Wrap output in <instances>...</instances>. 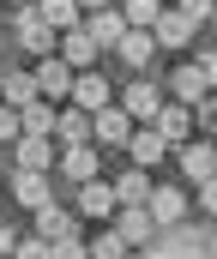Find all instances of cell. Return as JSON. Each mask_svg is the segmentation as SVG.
<instances>
[{
    "label": "cell",
    "mask_w": 217,
    "mask_h": 259,
    "mask_svg": "<svg viewBox=\"0 0 217 259\" xmlns=\"http://www.w3.org/2000/svg\"><path fill=\"white\" fill-rule=\"evenodd\" d=\"M151 127L163 133L169 145H187V139H193V103H181V97H169V103L157 109V121H151Z\"/></svg>",
    "instance_id": "cell-7"
},
{
    "label": "cell",
    "mask_w": 217,
    "mask_h": 259,
    "mask_svg": "<svg viewBox=\"0 0 217 259\" xmlns=\"http://www.w3.org/2000/svg\"><path fill=\"white\" fill-rule=\"evenodd\" d=\"M12 30H18V42H24L36 61H42V55H55V42H61V30H55L42 12H18V18H12Z\"/></svg>",
    "instance_id": "cell-4"
},
{
    "label": "cell",
    "mask_w": 217,
    "mask_h": 259,
    "mask_svg": "<svg viewBox=\"0 0 217 259\" xmlns=\"http://www.w3.org/2000/svg\"><path fill=\"white\" fill-rule=\"evenodd\" d=\"M36 12H42V18H49V24H55L61 36L84 24V6H78V0H36Z\"/></svg>",
    "instance_id": "cell-24"
},
{
    "label": "cell",
    "mask_w": 217,
    "mask_h": 259,
    "mask_svg": "<svg viewBox=\"0 0 217 259\" xmlns=\"http://www.w3.org/2000/svg\"><path fill=\"white\" fill-rule=\"evenodd\" d=\"M175 6H181L187 18H199V24H205V18H211V12H217V0H175Z\"/></svg>",
    "instance_id": "cell-32"
},
{
    "label": "cell",
    "mask_w": 217,
    "mask_h": 259,
    "mask_svg": "<svg viewBox=\"0 0 217 259\" xmlns=\"http://www.w3.org/2000/svg\"><path fill=\"white\" fill-rule=\"evenodd\" d=\"M84 30L97 36V49H121V36H127L133 24H127L121 6H97V12H84Z\"/></svg>",
    "instance_id": "cell-6"
},
{
    "label": "cell",
    "mask_w": 217,
    "mask_h": 259,
    "mask_svg": "<svg viewBox=\"0 0 217 259\" xmlns=\"http://www.w3.org/2000/svg\"><path fill=\"white\" fill-rule=\"evenodd\" d=\"M12 163H18V169H49V163H61V139L24 133V139L12 145Z\"/></svg>",
    "instance_id": "cell-9"
},
{
    "label": "cell",
    "mask_w": 217,
    "mask_h": 259,
    "mask_svg": "<svg viewBox=\"0 0 217 259\" xmlns=\"http://www.w3.org/2000/svg\"><path fill=\"white\" fill-rule=\"evenodd\" d=\"M115 229H121L133 247H151V235H157V217H151V205H121V211H115Z\"/></svg>",
    "instance_id": "cell-13"
},
{
    "label": "cell",
    "mask_w": 217,
    "mask_h": 259,
    "mask_svg": "<svg viewBox=\"0 0 217 259\" xmlns=\"http://www.w3.org/2000/svg\"><path fill=\"white\" fill-rule=\"evenodd\" d=\"M42 91H36V72H24V66H6L0 72V103H12V109H30Z\"/></svg>",
    "instance_id": "cell-15"
},
{
    "label": "cell",
    "mask_w": 217,
    "mask_h": 259,
    "mask_svg": "<svg viewBox=\"0 0 217 259\" xmlns=\"http://www.w3.org/2000/svg\"><path fill=\"white\" fill-rule=\"evenodd\" d=\"M115 193H121V205H151V175H145L139 163H127L115 175Z\"/></svg>",
    "instance_id": "cell-23"
},
{
    "label": "cell",
    "mask_w": 217,
    "mask_h": 259,
    "mask_svg": "<svg viewBox=\"0 0 217 259\" xmlns=\"http://www.w3.org/2000/svg\"><path fill=\"white\" fill-rule=\"evenodd\" d=\"M193 127L205 133V139H217V91H205V97L193 103Z\"/></svg>",
    "instance_id": "cell-28"
},
{
    "label": "cell",
    "mask_w": 217,
    "mask_h": 259,
    "mask_svg": "<svg viewBox=\"0 0 217 259\" xmlns=\"http://www.w3.org/2000/svg\"><path fill=\"white\" fill-rule=\"evenodd\" d=\"M18 139H24V109L0 103V145H18Z\"/></svg>",
    "instance_id": "cell-29"
},
{
    "label": "cell",
    "mask_w": 217,
    "mask_h": 259,
    "mask_svg": "<svg viewBox=\"0 0 217 259\" xmlns=\"http://www.w3.org/2000/svg\"><path fill=\"white\" fill-rule=\"evenodd\" d=\"M36 72V91L49 97V103H72V84H78V66L67 55H42V61L30 66Z\"/></svg>",
    "instance_id": "cell-1"
},
{
    "label": "cell",
    "mask_w": 217,
    "mask_h": 259,
    "mask_svg": "<svg viewBox=\"0 0 217 259\" xmlns=\"http://www.w3.org/2000/svg\"><path fill=\"white\" fill-rule=\"evenodd\" d=\"M30 217H36V235H42V241H67V235H78V217L61 211L55 199H49V205H36Z\"/></svg>",
    "instance_id": "cell-17"
},
{
    "label": "cell",
    "mask_w": 217,
    "mask_h": 259,
    "mask_svg": "<svg viewBox=\"0 0 217 259\" xmlns=\"http://www.w3.org/2000/svg\"><path fill=\"white\" fill-rule=\"evenodd\" d=\"M121 109H127V115H133V121H139V127H151V121H157V109H163V91H157V84H151V78H133V84H127V91H121Z\"/></svg>",
    "instance_id": "cell-5"
},
{
    "label": "cell",
    "mask_w": 217,
    "mask_h": 259,
    "mask_svg": "<svg viewBox=\"0 0 217 259\" xmlns=\"http://www.w3.org/2000/svg\"><path fill=\"white\" fill-rule=\"evenodd\" d=\"M72 103L97 115V109H109V103H115V84H109V78L91 66V72H78V84H72Z\"/></svg>",
    "instance_id": "cell-16"
},
{
    "label": "cell",
    "mask_w": 217,
    "mask_h": 259,
    "mask_svg": "<svg viewBox=\"0 0 217 259\" xmlns=\"http://www.w3.org/2000/svg\"><path fill=\"white\" fill-rule=\"evenodd\" d=\"M211 24H217V12H211Z\"/></svg>",
    "instance_id": "cell-39"
},
{
    "label": "cell",
    "mask_w": 217,
    "mask_h": 259,
    "mask_svg": "<svg viewBox=\"0 0 217 259\" xmlns=\"http://www.w3.org/2000/svg\"><path fill=\"white\" fill-rule=\"evenodd\" d=\"M115 211H121V193H115V181H78V217H97V223H115Z\"/></svg>",
    "instance_id": "cell-3"
},
{
    "label": "cell",
    "mask_w": 217,
    "mask_h": 259,
    "mask_svg": "<svg viewBox=\"0 0 217 259\" xmlns=\"http://www.w3.org/2000/svg\"><path fill=\"white\" fill-rule=\"evenodd\" d=\"M151 30H157V42H163V49H187V42H193V30H199V18H187L181 6H163V18H157Z\"/></svg>",
    "instance_id": "cell-11"
},
{
    "label": "cell",
    "mask_w": 217,
    "mask_h": 259,
    "mask_svg": "<svg viewBox=\"0 0 217 259\" xmlns=\"http://www.w3.org/2000/svg\"><path fill=\"white\" fill-rule=\"evenodd\" d=\"M169 151H175V145H169V139H163L157 127H133V139H127V157H133L139 169H151V163H163Z\"/></svg>",
    "instance_id": "cell-14"
},
{
    "label": "cell",
    "mask_w": 217,
    "mask_h": 259,
    "mask_svg": "<svg viewBox=\"0 0 217 259\" xmlns=\"http://www.w3.org/2000/svg\"><path fill=\"white\" fill-rule=\"evenodd\" d=\"M55 259H91V241L84 235H67V241H55Z\"/></svg>",
    "instance_id": "cell-31"
},
{
    "label": "cell",
    "mask_w": 217,
    "mask_h": 259,
    "mask_svg": "<svg viewBox=\"0 0 217 259\" xmlns=\"http://www.w3.org/2000/svg\"><path fill=\"white\" fill-rule=\"evenodd\" d=\"M175 163H181V175H187L193 187H205L217 175V139H187V145H175Z\"/></svg>",
    "instance_id": "cell-2"
},
{
    "label": "cell",
    "mask_w": 217,
    "mask_h": 259,
    "mask_svg": "<svg viewBox=\"0 0 217 259\" xmlns=\"http://www.w3.org/2000/svg\"><path fill=\"white\" fill-rule=\"evenodd\" d=\"M187 193L181 187H151V217H157V229H181L187 223Z\"/></svg>",
    "instance_id": "cell-10"
},
{
    "label": "cell",
    "mask_w": 217,
    "mask_h": 259,
    "mask_svg": "<svg viewBox=\"0 0 217 259\" xmlns=\"http://www.w3.org/2000/svg\"><path fill=\"white\" fill-rule=\"evenodd\" d=\"M211 259H217V235H211Z\"/></svg>",
    "instance_id": "cell-37"
},
{
    "label": "cell",
    "mask_w": 217,
    "mask_h": 259,
    "mask_svg": "<svg viewBox=\"0 0 217 259\" xmlns=\"http://www.w3.org/2000/svg\"><path fill=\"white\" fill-rule=\"evenodd\" d=\"M97 169H103L97 145H61V175H72V181H97Z\"/></svg>",
    "instance_id": "cell-20"
},
{
    "label": "cell",
    "mask_w": 217,
    "mask_h": 259,
    "mask_svg": "<svg viewBox=\"0 0 217 259\" xmlns=\"http://www.w3.org/2000/svg\"><path fill=\"white\" fill-rule=\"evenodd\" d=\"M127 259H145V253H127Z\"/></svg>",
    "instance_id": "cell-38"
},
{
    "label": "cell",
    "mask_w": 217,
    "mask_h": 259,
    "mask_svg": "<svg viewBox=\"0 0 217 259\" xmlns=\"http://www.w3.org/2000/svg\"><path fill=\"white\" fill-rule=\"evenodd\" d=\"M211 84H205V66L187 61V66H169V97H181V103H199Z\"/></svg>",
    "instance_id": "cell-19"
},
{
    "label": "cell",
    "mask_w": 217,
    "mask_h": 259,
    "mask_svg": "<svg viewBox=\"0 0 217 259\" xmlns=\"http://www.w3.org/2000/svg\"><path fill=\"white\" fill-rule=\"evenodd\" d=\"M0 259H6V253H0Z\"/></svg>",
    "instance_id": "cell-40"
},
{
    "label": "cell",
    "mask_w": 217,
    "mask_h": 259,
    "mask_svg": "<svg viewBox=\"0 0 217 259\" xmlns=\"http://www.w3.org/2000/svg\"><path fill=\"white\" fill-rule=\"evenodd\" d=\"M61 55H67V61L78 66V72H91V66H97V55H103V49H97V36H91V30L78 24V30H67V36H61Z\"/></svg>",
    "instance_id": "cell-22"
},
{
    "label": "cell",
    "mask_w": 217,
    "mask_h": 259,
    "mask_svg": "<svg viewBox=\"0 0 217 259\" xmlns=\"http://www.w3.org/2000/svg\"><path fill=\"white\" fill-rule=\"evenodd\" d=\"M55 121H61V109H55L49 97H36V103L24 109V133H42V139H55Z\"/></svg>",
    "instance_id": "cell-25"
},
{
    "label": "cell",
    "mask_w": 217,
    "mask_h": 259,
    "mask_svg": "<svg viewBox=\"0 0 217 259\" xmlns=\"http://www.w3.org/2000/svg\"><path fill=\"white\" fill-rule=\"evenodd\" d=\"M12 259H55V241H42V235H24V241L12 247Z\"/></svg>",
    "instance_id": "cell-30"
},
{
    "label": "cell",
    "mask_w": 217,
    "mask_h": 259,
    "mask_svg": "<svg viewBox=\"0 0 217 259\" xmlns=\"http://www.w3.org/2000/svg\"><path fill=\"white\" fill-rule=\"evenodd\" d=\"M12 199H18L24 211L49 205V169H12Z\"/></svg>",
    "instance_id": "cell-18"
},
{
    "label": "cell",
    "mask_w": 217,
    "mask_h": 259,
    "mask_svg": "<svg viewBox=\"0 0 217 259\" xmlns=\"http://www.w3.org/2000/svg\"><path fill=\"white\" fill-rule=\"evenodd\" d=\"M55 139H61V145H91V139H97V115L78 109V103H67L61 121H55Z\"/></svg>",
    "instance_id": "cell-12"
},
{
    "label": "cell",
    "mask_w": 217,
    "mask_h": 259,
    "mask_svg": "<svg viewBox=\"0 0 217 259\" xmlns=\"http://www.w3.org/2000/svg\"><path fill=\"white\" fill-rule=\"evenodd\" d=\"M78 6H84V12H97V6H109V0H78Z\"/></svg>",
    "instance_id": "cell-36"
},
{
    "label": "cell",
    "mask_w": 217,
    "mask_h": 259,
    "mask_svg": "<svg viewBox=\"0 0 217 259\" xmlns=\"http://www.w3.org/2000/svg\"><path fill=\"white\" fill-rule=\"evenodd\" d=\"M127 253H133V241H127L115 223H109V229H97V241H91V259H127Z\"/></svg>",
    "instance_id": "cell-26"
},
{
    "label": "cell",
    "mask_w": 217,
    "mask_h": 259,
    "mask_svg": "<svg viewBox=\"0 0 217 259\" xmlns=\"http://www.w3.org/2000/svg\"><path fill=\"white\" fill-rule=\"evenodd\" d=\"M157 49H163V42H157V30H127V36H121V49H115V55H121V66H151V55H157Z\"/></svg>",
    "instance_id": "cell-21"
},
{
    "label": "cell",
    "mask_w": 217,
    "mask_h": 259,
    "mask_svg": "<svg viewBox=\"0 0 217 259\" xmlns=\"http://www.w3.org/2000/svg\"><path fill=\"white\" fill-rule=\"evenodd\" d=\"M199 211H217V175L205 181V187H199Z\"/></svg>",
    "instance_id": "cell-34"
},
{
    "label": "cell",
    "mask_w": 217,
    "mask_h": 259,
    "mask_svg": "<svg viewBox=\"0 0 217 259\" xmlns=\"http://www.w3.org/2000/svg\"><path fill=\"white\" fill-rule=\"evenodd\" d=\"M18 241H24V235H18V229H12V223H6V217H0V253L12 259V247H18Z\"/></svg>",
    "instance_id": "cell-33"
},
{
    "label": "cell",
    "mask_w": 217,
    "mask_h": 259,
    "mask_svg": "<svg viewBox=\"0 0 217 259\" xmlns=\"http://www.w3.org/2000/svg\"><path fill=\"white\" fill-rule=\"evenodd\" d=\"M163 6H169V0H127L121 12H127V24H133V30H151V24L163 18Z\"/></svg>",
    "instance_id": "cell-27"
},
{
    "label": "cell",
    "mask_w": 217,
    "mask_h": 259,
    "mask_svg": "<svg viewBox=\"0 0 217 259\" xmlns=\"http://www.w3.org/2000/svg\"><path fill=\"white\" fill-rule=\"evenodd\" d=\"M133 115L121 109V103H109V109H97V145H109V151H127V139H133Z\"/></svg>",
    "instance_id": "cell-8"
},
{
    "label": "cell",
    "mask_w": 217,
    "mask_h": 259,
    "mask_svg": "<svg viewBox=\"0 0 217 259\" xmlns=\"http://www.w3.org/2000/svg\"><path fill=\"white\" fill-rule=\"evenodd\" d=\"M199 66H205V84L217 91V49H211V55H199Z\"/></svg>",
    "instance_id": "cell-35"
}]
</instances>
